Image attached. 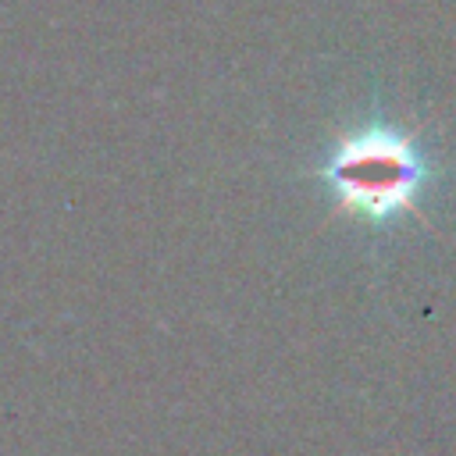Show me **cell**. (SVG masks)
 <instances>
[{"label": "cell", "mask_w": 456, "mask_h": 456, "mask_svg": "<svg viewBox=\"0 0 456 456\" xmlns=\"http://www.w3.org/2000/svg\"><path fill=\"white\" fill-rule=\"evenodd\" d=\"M317 178L335 196V210L385 228L417 214L431 182V164L410 132L388 121H370L331 146Z\"/></svg>", "instance_id": "1"}]
</instances>
